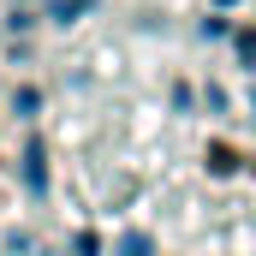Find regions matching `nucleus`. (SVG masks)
<instances>
[{"mask_svg":"<svg viewBox=\"0 0 256 256\" xmlns=\"http://www.w3.org/2000/svg\"><path fill=\"white\" fill-rule=\"evenodd\" d=\"M24 179H30V191H42V179H48V167H42V149H30V155H24Z\"/></svg>","mask_w":256,"mask_h":256,"instance_id":"nucleus-1","label":"nucleus"},{"mask_svg":"<svg viewBox=\"0 0 256 256\" xmlns=\"http://www.w3.org/2000/svg\"><path fill=\"white\" fill-rule=\"evenodd\" d=\"M238 54H244V60H256V30H244V36H238Z\"/></svg>","mask_w":256,"mask_h":256,"instance_id":"nucleus-2","label":"nucleus"}]
</instances>
